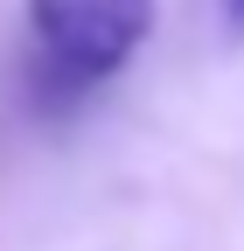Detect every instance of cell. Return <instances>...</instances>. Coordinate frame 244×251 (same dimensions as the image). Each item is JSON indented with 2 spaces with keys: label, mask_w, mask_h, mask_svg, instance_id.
Segmentation results:
<instances>
[{
  "label": "cell",
  "mask_w": 244,
  "mask_h": 251,
  "mask_svg": "<svg viewBox=\"0 0 244 251\" xmlns=\"http://www.w3.org/2000/svg\"><path fill=\"white\" fill-rule=\"evenodd\" d=\"M154 35V0H28V105L77 112Z\"/></svg>",
  "instance_id": "cell-1"
},
{
  "label": "cell",
  "mask_w": 244,
  "mask_h": 251,
  "mask_svg": "<svg viewBox=\"0 0 244 251\" xmlns=\"http://www.w3.org/2000/svg\"><path fill=\"white\" fill-rule=\"evenodd\" d=\"M202 7H209V21H217V35L230 49H244V0H202Z\"/></svg>",
  "instance_id": "cell-2"
}]
</instances>
